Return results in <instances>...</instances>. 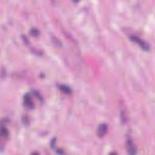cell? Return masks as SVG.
Segmentation results:
<instances>
[{
	"label": "cell",
	"mask_w": 155,
	"mask_h": 155,
	"mask_svg": "<svg viewBox=\"0 0 155 155\" xmlns=\"http://www.w3.org/2000/svg\"><path fill=\"white\" fill-rule=\"evenodd\" d=\"M130 39H131V41H133V42H135L136 43H138V44L144 50H149V45H148V44H147L144 41L142 40L141 39L138 38V36H132L130 37Z\"/></svg>",
	"instance_id": "6da1fadb"
},
{
	"label": "cell",
	"mask_w": 155,
	"mask_h": 155,
	"mask_svg": "<svg viewBox=\"0 0 155 155\" xmlns=\"http://www.w3.org/2000/svg\"><path fill=\"white\" fill-rule=\"evenodd\" d=\"M127 151L130 154H135L136 153V148L130 139H128L126 142Z\"/></svg>",
	"instance_id": "7a4b0ae2"
},
{
	"label": "cell",
	"mask_w": 155,
	"mask_h": 155,
	"mask_svg": "<svg viewBox=\"0 0 155 155\" xmlns=\"http://www.w3.org/2000/svg\"><path fill=\"white\" fill-rule=\"evenodd\" d=\"M107 130V125H106L105 124H101L98 128L97 135L100 138L103 137L106 134Z\"/></svg>",
	"instance_id": "3957f363"
},
{
	"label": "cell",
	"mask_w": 155,
	"mask_h": 155,
	"mask_svg": "<svg viewBox=\"0 0 155 155\" xmlns=\"http://www.w3.org/2000/svg\"><path fill=\"white\" fill-rule=\"evenodd\" d=\"M24 104L29 108H32L34 107V104L30 95L29 94H26L24 96Z\"/></svg>",
	"instance_id": "277c9868"
},
{
	"label": "cell",
	"mask_w": 155,
	"mask_h": 155,
	"mask_svg": "<svg viewBox=\"0 0 155 155\" xmlns=\"http://www.w3.org/2000/svg\"><path fill=\"white\" fill-rule=\"evenodd\" d=\"M61 89L62 90V91H63L64 93H66V94H68V93H71V90L68 87L64 86H62L61 87Z\"/></svg>",
	"instance_id": "5b68a950"
},
{
	"label": "cell",
	"mask_w": 155,
	"mask_h": 155,
	"mask_svg": "<svg viewBox=\"0 0 155 155\" xmlns=\"http://www.w3.org/2000/svg\"><path fill=\"white\" fill-rule=\"evenodd\" d=\"M31 33H32V35L34 36H37L38 35V31L36 29H33Z\"/></svg>",
	"instance_id": "8992f818"
}]
</instances>
